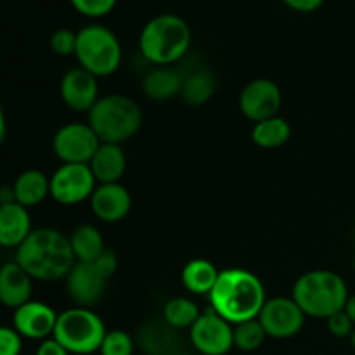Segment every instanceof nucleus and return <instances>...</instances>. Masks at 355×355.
<instances>
[{"mask_svg":"<svg viewBox=\"0 0 355 355\" xmlns=\"http://www.w3.org/2000/svg\"><path fill=\"white\" fill-rule=\"evenodd\" d=\"M354 270H355V260H354Z\"/></svg>","mask_w":355,"mask_h":355,"instance_id":"nucleus-39","label":"nucleus"},{"mask_svg":"<svg viewBox=\"0 0 355 355\" xmlns=\"http://www.w3.org/2000/svg\"><path fill=\"white\" fill-rule=\"evenodd\" d=\"M75 58L80 68L103 78L118 71L123 51L118 37L110 28L103 24H87L76 31Z\"/></svg>","mask_w":355,"mask_h":355,"instance_id":"nucleus-6","label":"nucleus"},{"mask_svg":"<svg viewBox=\"0 0 355 355\" xmlns=\"http://www.w3.org/2000/svg\"><path fill=\"white\" fill-rule=\"evenodd\" d=\"M101 146L99 137L89 123H66L52 137V151L62 163H87Z\"/></svg>","mask_w":355,"mask_h":355,"instance_id":"nucleus-10","label":"nucleus"},{"mask_svg":"<svg viewBox=\"0 0 355 355\" xmlns=\"http://www.w3.org/2000/svg\"><path fill=\"white\" fill-rule=\"evenodd\" d=\"M7 135V120H6V113H3V107L0 104V144L6 141Z\"/></svg>","mask_w":355,"mask_h":355,"instance_id":"nucleus-36","label":"nucleus"},{"mask_svg":"<svg viewBox=\"0 0 355 355\" xmlns=\"http://www.w3.org/2000/svg\"><path fill=\"white\" fill-rule=\"evenodd\" d=\"M134 340L123 329L107 331L101 343V355H134Z\"/></svg>","mask_w":355,"mask_h":355,"instance_id":"nucleus-28","label":"nucleus"},{"mask_svg":"<svg viewBox=\"0 0 355 355\" xmlns=\"http://www.w3.org/2000/svg\"><path fill=\"white\" fill-rule=\"evenodd\" d=\"M116 269L118 257L110 248L94 262H75L66 276V293L75 307L90 309L99 304Z\"/></svg>","mask_w":355,"mask_h":355,"instance_id":"nucleus-7","label":"nucleus"},{"mask_svg":"<svg viewBox=\"0 0 355 355\" xmlns=\"http://www.w3.org/2000/svg\"><path fill=\"white\" fill-rule=\"evenodd\" d=\"M343 311L347 312V315H349V318L352 319V322L355 324V293L350 295L349 300H347L345 309H343Z\"/></svg>","mask_w":355,"mask_h":355,"instance_id":"nucleus-37","label":"nucleus"},{"mask_svg":"<svg viewBox=\"0 0 355 355\" xmlns=\"http://www.w3.org/2000/svg\"><path fill=\"white\" fill-rule=\"evenodd\" d=\"M191 47L189 24L175 14H159L149 19L139 37L142 58L156 66H172Z\"/></svg>","mask_w":355,"mask_h":355,"instance_id":"nucleus-4","label":"nucleus"},{"mask_svg":"<svg viewBox=\"0 0 355 355\" xmlns=\"http://www.w3.org/2000/svg\"><path fill=\"white\" fill-rule=\"evenodd\" d=\"M220 270L207 259H193L184 266L182 279L184 288L193 295H210L218 279Z\"/></svg>","mask_w":355,"mask_h":355,"instance_id":"nucleus-22","label":"nucleus"},{"mask_svg":"<svg viewBox=\"0 0 355 355\" xmlns=\"http://www.w3.org/2000/svg\"><path fill=\"white\" fill-rule=\"evenodd\" d=\"M51 49L54 54L62 55H75L76 51V33L75 31L68 30V28H59L52 33L51 37Z\"/></svg>","mask_w":355,"mask_h":355,"instance_id":"nucleus-30","label":"nucleus"},{"mask_svg":"<svg viewBox=\"0 0 355 355\" xmlns=\"http://www.w3.org/2000/svg\"><path fill=\"white\" fill-rule=\"evenodd\" d=\"M326 324H328V331L331 333L335 338H350V335H352L355 328L352 319L347 315L345 311L336 312L331 318L326 319Z\"/></svg>","mask_w":355,"mask_h":355,"instance_id":"nucleus-31","label":"nucleus"},{"mask_svg":"<svg viewBox=\"0 0 355 355\" xmlns=\"http://www.w3.org/2000/svg\"><path fill=\"white\" fill-rule=\"evenodd\" d=\"M16 203L24 208H33L51 196V177L40 170H24L12 184Z\"/></svg>","mask_w":355,"mask_h":355,"instance_id":"nucleus-21","label":"nucleus"},{"mask_svg":"<svg viewBox=\"0 0 355 355\" xmlns=\"http://www.w3.org/2000/svg\"><path fill=\"white\" fill-rule=\"evenodd\" d=\"M73 9L87 17H103L116 6V0H69Z\"/></svg>","mask_w":355,"mask_h":355,"instance_id":"nucleus-29","label":"nucleus"},{"mask_svg":"<svg viewBox=\"0 0 355 355\" xmlns=\"http://www.w3.org/2000/svg\"><path fill=\"white\" fill-rule=\"evenodd\" d=\"M97 180L87 163H62L51 175V196L64 207L90 200Z\"/></svg>","mask_w":355,"mask_h":355,"instance_id":"nucleus-9","label":"nucleus"},{"mask_svg":"<svg viewBox=\"0 0 355 355\" xmlns=\"http://www.w3.org/2000/svg\"><path fill=\"white\" fill-rule=\"evenodd\" d=\"M58 312L51 305L38 300H30L14 311L12 328L21 335V338L44 340L54 335Z\"/></svg>","mask_w":355,"mask_h":355,"instance_id":"nucleus-14","label":"nucleus"},{"mask_svg":"<svg viewBox=\"0 0 355 355\" xmlns=\"http://www.w3.org/2000/svg\"><path fill=\"white\" fill-rule=\"evenodd\" d=\"M106 333V324L92 309L71 307L58 315L52 338L69 354L90 355L99 352Z\"/></svg>","mask_w":355,"mask_h":355,"instance_id":"nucleus-8","label":"nucleus"},{"mask_svg":"<svg viewBox=\"0 0 355 355\" xmlns=\"http://www.w3.org/2000/svg\"><path fill=\"white\" fill-rule=\"evenodd\" d=\"M89 201L92 214L106 224H116L123 220L132 208L130 193L120 182L97 184Z\"/></svg>","mask_w":355,"mask_h":355,"instance_id":"nucleus-16","label":"nucleus"},{"mask_svg":"<svg viewBox=\"0 0 355 355\" xmlns=\"http://www.w3.org/2000/svg\"><path fill=\"white\" fill-rule=\"evenodd\" d=\"M89 125L101 142L121 144L141 128V106L132 97L121 94L103 96L89 111Z\"/></svg>","mask_w":355,"mask_h":355,"instance_id":"nucleus-5","label":"nucleus"},{"mask_svg":"<svg viewBox=\"0 0 355 355\" xmlns=\"http://www.w3.org/2000/svg\"><path fill=\"white\" fill-rule=\"evenodd\" d=\"M23 350V338L14 328L0 326V355H19Z\"/></svg>","mask_w":355,"mask_h":355,"instance_id":"nucleus-32","label":"nucleus"},{"mask_svg":"<svg viewBox=\"0 0 355 355\" xmlns=\"http://www.w3.org/2000/svg\"><path fill=\"white\" fill-rule=\"evenodd\" d=\"M354 355H355V354H354Z\"/></svg>","mask_w":355,"mask_h":355,"instance_id":"nucleus-40","label":"nucleus"},{"mask_svg":"<svg viewBox=\"0 0 355 355\" xmlns=\"http://www.w3.org/2000/svg\"><path fill=\"white\" fill-rule=\"evenodd\" d=\"M16 262L30 274L31 279L49 283L66 279L76 260L64 232L40 227L33 229L16 250Z\"/></svg>","mask_w":355,"mask_h":355,"instance_id":"nucleus-1","label":"nucleus"},{"mask_svg":"<svg viewBox=\"0 0 355 355\" xmlns=\"http://www.w3.org/2000/svg\"><path fill=\"white\" fill-rule=\"evenodd\" d=\"M350 345H352V349L355 350V328H354V331H352V335H350Z\"/></svg>","mask_w":355,"mask_h":355,"instance_id":"nucleus-38","label":"nucleus"},{"mask_svg":"<svg viewBox=\"0 0 355 355\" xmlns=\"http://www.w3.org/2000/svg\"><path fill=\"white\" fill-rule=\"evenodd\" d=\"M281 104H283L281 89L269 78L252 80L239 94V110L253 123L277 116Z\"/></svg>","mask_w":355,"mask_h":355,"instance_id":"nucleus-13","label":"nucleus"},{"mask_svg":"<svg viewBox=\"0 0 355 355\" xmlns=\"http://www.w3.org/2000/svg\"><path fill=\"white\" fill-rule=\"evenodd\" d=\"M283 2L297 12H314L324 3V0H283Z\"/></svg>","mask_w":355,"mask_h":355,"instance_id":"nucleus-34","label":"nucleus"},{"mask_svg":"<svg viewBox=\"0 0 355 355\" xmlns=\"http://www.w3.org/2000/svg\"><path fill=\"white\" fill-rule=\"evenodd\" d=\"M31 217L28 208L19 203L0 205V246L2 248H19L30 236Z\"/></svg>","mask_w":355,"mask_h":355,"instance_id":"nucleus-18","label":"nucleus"},{"mask_svg":"<svg viewBox=\"0 0 355 355\" xmlns=\"http://www.w3.org/2000/svg\"><path fill=\"white\" fill-rule=\"evenodd\" d=\"M31 293L33 279L16 260L0 267V304L16 311L31 300Z\"/></svg>","mask_w":355,"mask_h":355,"instance_id":"nucleus-17","label":"nucleus"},{"mask_svg":"<svg viewBox=\"0 0 355 355\" xmlns=\"http://www.w3.org/2000/svg\"><path fill=\"white\" fill-rule=\"evenodd\" d=\"M305 318L297 302L288 297L269 298L259 314V321L262 324L267 336L276 340H288L297 336L304 329Z\"/></svg>","mask_w":355,"mask_h":355,"instance_id":"nucleus-12","label":"nucleus"},{"mask_svg":"<svg viewBox=\"0 0 355 355\" xmlns=\"http://www.w3.org/2000/svg\"><path fill=\"white\" fill-rule=\"evenodd\" d=\"M215 90H217V80L214 73L208 69H198L184 76L180 97L189 106H203L215 96Z\"/></svg>","mask_w":355,"mask_h":355,"instance_id":"nucleus-24","label":"nucleus"},{"mask_svg":"<svg viewBox=\"0 0 355 355\" xmlns=\"http://www.w3.org/2000/svg\"><path fill=\"white\" fill-rule=\"evenodd\" d=\"M61 99L69 110L76 113H89L99 101V83L97 76L83 68H71L61 80Z\"/></svg>","mask_w":355,"mask_h":355,"instance_id":"nucleus-15","label":"nucleus"},{"mask_svg":"<svg viewBox=\"0 0 355 355\" xmlns=\"http://www.w3.org/2000/svg\"><path fill=\"white\" fill-rule=\"evenodd\" d=\"M189 338L201 355H225L234 347L232 324L220 318L214 309L201 312L198 321L191 326Z\"/></svg>","mask_w":355,"mask_h":355,"instance_id":"nucleus-11","label":"nucleus"},{"mask_svg":"<svg viewBox=\"0 0 355 355\" xmlns=\"http://www.w3.org/2000/svg\"><path fill=\"white\" fill-rule=\"evenodd\" d=\"M291 137V127L283 116H272L259 121L252 128V141L262 149H276Z\"/></svg>","mask_w":355,"mask_h":355,"instance_id":"nucleus-25","label":"nucleus"},{"mask_svg":"<svg viewBox=\"0 0 355 355\" xmlns=\"http://www.w3.org/2000/svg\"><path fill=\"white\" fill-rule=\"evenodd\" d=\"M349 286L340 274L326 269L309 270L293 284L291 298L307 318L328 319L343 311L349 300Z\"/></svg>","mask_w":355,"mask_h":355,"instance_id":"nucleus-3","label":"nucleus"},{"mask_svg":"<svg viewBox=\"0 0 355 355\" xmlns=\"http://www.w3.org/2000/svg\"><path fill=\"white\" fill-rule=\"evenodd\" d=\"M184 75L170 66H158L142 78V92L153 101H170L180 96Z\"/></svg>","mask_w":355,"mask_h":355,"instance_id":"nucleus-20","label":"nucleus"},{"mask_svg":"<svg viewBox=\"0 0 355 355\" xmlns=\"http://www.w3.org/2000/svg\"><path fill=\"white\" fill-rule=\"evenodd\" d=\"M89 166L96 177L97 184L120 182L125 170H127V156L121 149V144L101 142L96 155L89 162Z\"/></svg>","mask_w":355,"mask_h":355,"instance_id":"nucleus-19","label":"nucleus"},{"mask_svg":"<svg viewBox=\"0 0 355 355\" xmlns=\"http://www.w3.org/2000/svg\"><path fill=\"white\" fill-rule=\"evenodd\" d=\"M232 333H234V347L243 352H253V350L260 349L267 338L259 318L234 324Z\"/></svg>","mask_w":355,"mask_h":355,"instance_id":"nucleus-27","label":"nucleus"},{"mask_svg":"<svg viewBox=\"0 0 355 355\" xmlns=\"http://www.w3.org/2000/svg\"><path fill=\"white\" fill-rule=\"evenodd\" d=\"M208 300L210 309L234 326L259 318L267 297L259 276L246 269H225L218 274Z\"/></svg>","mask_w":355,"mask_h":355,"instance_id":"nucleus-2","label":"nucleus"},{"mask_svg":"<svg viewBox=\"0 0 355 355\" xmlns=\"http://www.w3.org/2000/svg\"><path fill=\"white\" fill-rule=\"evenodd\" d=\"M201 315L196 302L186 297L170 298L163 307V319L173 329H191Z\"/></svg>","mask_w":355,"mask_h":355,"instance_id":"nucleus-26","label":"nucleus"},{"mask_svg":"<svg viewBox=\"0 0 355 355\" xmlns=\"http://www.w3.org/2000/svg\"><path fill=\"white\" fill-rule=\"evenodd\" d=\"M35 355H71V354H69L68 350H66L64 347L58 342V340L52 338L51 336V338L40 342V345H38Z\"/></svg>","mask_w":355,"mask_h":355,"instance_id":"nucleus-33","label":"nucleus"},{"mask_svg":"<svg viewBox=\"0 0 355 355\" xmlns=\"http://www.w3.org/2000/svg\"><path fill=\"white\" fill-rule=\"evenodd\" d=\"M16 203V196H14L12 186H2L0 187V205H10Z\"/></svg>","mask_w":355,"mask_h":355,"instance_id":"nucleus-35","label":"nucleus"},{"mask_svg":"<svg viewBox=\"0 0 355 355\" xmlns=\"http://www.w3.org/2000/svg\"><path fill=\"white\" fill-rule=\"evenodd\" d=\"M76 262H94L106 252V243L97 227L82 224L68 236Z\"/></svg>","mask_w":355,"mask_h":355,"instance_id":"nucleus-23","label":"nucleus"}]
</instances>
